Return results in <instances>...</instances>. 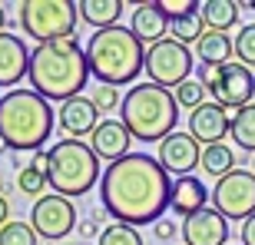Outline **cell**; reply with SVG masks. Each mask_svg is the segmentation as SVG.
<instances>
[{
    "mask_svg": "<svg viewBox=\"0 0 255 245\" xmlns=\"http://www.w3.org/2000/svg\"><path fill=\"white\" fill-rule=\"evenodd\" d=\"M232 43H236V57H239V63L252 70V66H255V23H249V27L239 30V37L232 40Z\"/></svg>",
    "mask_w": 255,
    "mask_h": 245,
    "instance_id": "30",
    "label": "cell"
},
{
    "mask_svg": "<svg viewBox=\"0 0 255 245\" xmlns=\"http://www.w3.org/2000/svg\"><path fill=\"white\" fill-rule=\"evenodd\" d=\"M17 186H20V192H27V196L40 199V196H43V189H47L50 182H47V172L33 169V166H23V169H20V176H17Z\"/></svg>",
    "mask_w": 255,
    "mask_h": 245,
    "instance_id": "29",
    "label": "cell"
},
{
    "mask_svg": "<svg viewBox=\"0 0 255 245\" xmlns=\"http://www.w3.org/2000/svg\"><path fill=\"white\" fill-rule=\"evenodd\" d=\"M10 222V199L7 196H0V229Z\"/></svg>",
    "mask_w": 255,
    "mask_h": 245,
    "instance_id": "36",
    "label": "cell"
},
{
    "mask_svg": "<svg viewBox=\"0 0 255 245\" xmlns=\"http://www.w3.org/2000/svg\"><path fill=\"white\" fill-rule=\"evenodd\" d=\"M199 17L206 20L209 30L226 33L229 27H236V23H239V3H236V0H206V3L199 7Z\"/></svg>",
    "mask_w": 255,
    "mask_h": 245,
    "instance_id": "22",
    "label": "cell"
},
{
    "mask_svg": "<svg viewBox=\"0 0 255 245\" xmlns=\"http://www.w3.org/2000/svg\"><path fill=\"white\" fill-rule=\"evenodd\" d=\"M96 245H142V236H139V229L126 226V222H110L100 232V242Z\"/></svg>",
    "mask_w": 255,
    "mask_h": 245,
    "instance_id": "27",
    "label": "cell"
},
{
    "mask_svg": "<svg viewBox=\"0 0 255 245\" xmlns=\"http://www.w3.org/2000/svg\"><path fill=\"white\" fill-rule=\"evenodd\" d=\"M0 152H10V146H7V142H3V139H0Z\"/></svg>",
    "mask_w": 255,
    "mask_h": 245,
    "instance_id": "41",
    "label": "cell"
},
{
    "mask_svg": "<svg viewBox=\"0 0 255 245\" xmlns=\"http://www.w3.org/2000/svg\"><path fill=\"white\" fill-rule=\"evenodd\" d=\"M206 20L199 17H186V20H169V33H172V40H179L182 47H189V43H199V40L206 37Z\"/></svg>",
    "mask_w": 255,
    "mask_h": 245,
    "instance_id": "26",
    "label": "cell"
},
{
    "mask_svg": "<svg viewBox=\"0 0 255 245\" xmlns=\"http://www.w3.org/2000/svg\"><path fill=\"white\" fill-rule=\"evenodd\" d=\"M156 3H159V10L169 20H186V17H196L199 13L196 0H156Z\"/></svg>",
    "mask_w": 255,
    "mask_h": 245,
    "instance_id": "31",
    "label": "cell"
},
{
    "mask_svg": "<svg viewBox=\"0 0 255 245\" xmlns=\"http://www.w3.org/2000/svg\"><path fill=\"white\" fill-rule=\"evenodd\" d=\"M199 80L206 83L209 100L222 110H242L255 96V73L242 63L226 66H199Z\"/></svg>",
    "mask_w": 255,
    "mask_h": 245,
    "instance_id": "8",
    "label": "cell"
},
{
    "mask_svg": "<svg viewBox=\"0 0 255 245\" xmlns=\"http://www.w3.org/2000/svg\"><path fill=\"white\" fill-rule=\"evenodd\" d=\"M172 236H179V229L172 226L169 219H159V222H156V239H159V242H169Z\"/></svg>",
    "mask_w": 255,
    "mask_h": 245,
    "instance_id": "33",
    "label": "cell"
},
{
    "mask_svg": "<svg viewBox=\"0 0 255 245\" xmlns=\"http://www.w3.org/2000/svg\"><path fill=\"white\" fill-rule=\"evenodd\" d=\"M252 172H255V156H252Z\"/></svg>",
    "mask_w": 255,
    "mask_h": 245,
    "instance_id": "43",
    "label": "cell"
},
{
    "mask_svg": "<svg viewBox=\"0 0 255 245\" xmlns=\"http://www.w3.org/2000/svg\"><path fill=\"white\" fill-rule=\"evenodd\" d=\"M239 236H242V245H255V216H249L239 229Z\"/></svg>",
    "mask_w": 255,
    "mask_h": 245,
    "instance_id": "34",
    "label": "cell"
},
{
    "mask_svg": "<svg viewBox=\"0 0 255 245\" xmlns=\"http://www.w3.org/2000/svg\"><path fill=\"white\" fill-rule=\"evenodd\" d=\"M149 80L162 90H176L179 83H186L192 73V50L182 47L179 40H159V43H152L146 47V66H142Z\"/></svg>",
    "mask_w": 255,
    "mask_h": 245,
    "instance_id": "9",
    "label": "cell"
},
{
    "mask_svg": "<svg viewBox=\"0 0 255 245\" xmlns=\"http://www.w3.org/2000/svg\"><path fill=\"white\" fill-rule=\"evenodd\" d=\"M199 166H202V172L206 176H212V179H222V176H229V172L236 169V152L229 149L226 142H216V146H206L202 149V159H199Z\"/></svg>",
    "mask_w": 255,
    "mask_h": 245,
    "instance_id": "23",
    "label": "cell"
},
{
    "mask_svg": "<svg viewBox=\"0 0 255 245\" xmlns=\"http://www.w3.org/2000/svg\"><path fill=\"white\" fill-rule=\"evenodd\" d=\"M239 7H249V10H255V0H246V3H239Z\"/></svg>",
    "mask_w": 255,
    "mask_h": 245,
    "instance_id": "40",
    "label": "cell"
},
{
    "mask_svg": "<svg viewBox=\"0 0 255 245\" xmlns=\"http://www.w3.org/2000/svg\"><path fill=\"white\" fill-rule=\"evenodd\" d=\"M57 116L33 90H7L0 96V139L10 152H40L47 146Z\"/></svg>",
    "mask_w": 255,
    "mask_h": 245,
    "instance_id": "3",
    "label": "cell"
},
{
    "mask_svg": "<svg viewBox=\"0 0 255 245\" xmlns=\"http://www.w3.org/2000/svg\"><path fill=\"white\" fill-rule=\"evenodd\" d=\"M93 106L100 110V113H110V110H116V106L123 103V96H120V90L116 86H106V83H96V90H93Z\"/></svg>",
    "mask_w": 255,
    "mask_h": 245,
    "instance_id": "32",
    "label": "cell"
},
{
    "mask_svg": "<svg viewBox=\"0 0 255 245\" xmlns=\"http://www.w3.org/2000/svg\"><path fill=\"white\" fill-rule=\"evenodd\" d=\"M212 209L222 219H239V222L255 216V172L232 169L229 176H222L212 189Z\"/></svg>",
    "mask_w": 255,
    "mask_h": 245,
    "instance_id": "10",
    "label": "cell"
},
{
    "mask_svg": "<svg viewBox=\"0 0 255 245\" xmlns=\"http://www.w3.org/2000/svg\"><path fill=\"white\" fill-rule=\"evenodd\" d=\"M76 10H80V20H86L90 27L110 30L123 17V0H80Z\"/></svg>",
    "mask_w": 255,
    "mask_h": 245,
    "instance_id": "20",
    "label": "cell"
},
{
    "mask_svg": "<svg viewBox=\"0 0 255 245\" xmlns=\"http://www.w3.org/2000/svg\"><path fill=\"white\" fill-rule=\"evenodd\" d=\"M179 236L186 239V245H229V219L206 206L182 222Z\"/></svg>",
    "mask_w": 255,
    "mask_h": 245,
    "instance_id": "14",
    "label": "cell"
},
{
    "mask_svg": "<svg viewBox=\"0 0 255 245\" xmlns=\"http://www.w3.org/2000/svg\"><path fill=\"white\" fill-rule=\"evenodd\" d=\"M232 53H236V43L226 37V33H216V30H206V37L196 43V57L202 66H226L232 63Z\"/></svg>",
    "mask_w": 255,
    "mask_h": 245,
    "instance_id": "21",
    "label": "cell"
},
{
    "mask_svg": "<svg viewBox=\"0 0 255 245\" xmlns=\"http://www.w3.org/2000/svg\"><path fill=\"white\" fill-rule=\"evenodd\" d=\"M0 245H37V232L30 229V222L10 219L7 226L0 229Z\"/></svg>",
    "mask_w": 255,
    "mask_h": 245,
    "instance_id": "28",
    "label": "cell"
},
{
    "mask_svg": "<svg viewBox=\"0 0 255 245\" xmlns=\"http://www.w3.org/2000/svg\"><path fill=\"white\" fill-rule=\"evenodd\" d=\"M100 126V110L93 106L90 96H73L60 106L57 113V129L63 132L66 139H80L83 136H93V129Z\"/></svg>",
    "mask_w": 255,
    "mask_h": 245,
    "instance_id": "13",
    "label": "cell"
},
{
    "mask_svg": "<svg viewBox=\"0 0 255 245\" xmlns=\"http://www.w3.org/2000/svg\"><path fill=\"white\" fill-rule=\"evenodd\" d=\"M229 132H232V139H236L239 149L255 152V103H249V106H242V110H236Z\"/></svg>",
    "mask_w": 255,
    "mask_h": 245,
    "instance_id": "24",
    "label": "cell"
},
{
    "mask_svg": "<svg viewBox=\"0 0 255 245\" xmlns=\"http://www.w3.org/2000/svg\"><path fill=\"white\" fill-rule=\"evenodd\" d=\"M206 202H209V192H206V186H202V179H196V176L172 179L169 209L176 212V216L189 219V216H196L199 209H206Z\"/></svg>",
    "mask_w": 255,
    "mask_h": 245,
    "instance_id": "19",
    "label": "cell"
},
{
    "mask_svg": "<svg viewBox=\"0 0 255 245\" xmlns=\"http://www.w3.org/2000/svg\"><path fill=\"white\" fill-rule=\"evenodd\" d=\"M172 96H176V103L179 106H186V110H199V106H206V100H209V90H206V83L199 80V76H189L186 83H179L176 90H172Z\"/></svg>",
    "mask_w": 255,
    "mask_h": 245,
    "instance_id": "25",
    "label": "cell"
},
{
    "mask_svg": "<svg viewBox=\"0 0 255 245\" xmlns=\"http://www.w3.org/2000/svg\"><path fill=\"white\" fill-rule=\"evenodd\" d=\"M172 182L156 156L149 152H129L123 159L110 162L100 176V202L113 216V222L126 226H156L169 206Z\"/></svg>",
    "mask_w": 255,
    "mask_h": 245,
    "instance_id": "1",
    "label": "cell"
},
{
    "mask_svg": "<svg viewBox=\"0 0 255 245\" xmlns=\"http://www.w3.org/2000/svg\"><path fill=\"white\" fill-rule=\"evenodd\" d=\"M86 66L90 76H96L106 86H123L132 83L146 66V47L132 37L129 27H110L96 30L86 43Z\"/></svg>",
    "mask_w": 255,
    "mask_h": 245,
    "instance_id": "4",
    "label": "cell"
},
{
    "mask_svg": "<svg viewBox=\"0 0 255 245\" xmlns=\"http://www.w3.org/2000/svg\"><path fill=\"white\" fill-rule=\"evenodd\" d=\"M156 152H159L156 162L166 169V176H176V179L192 176V169H196L199 159H202V146L192 139L189 132H179V129L172 132V136H166Z\"/></svg>",
    "mask_w": 255,
    "mask_h": 245,
    "instance_id": "12",
    "label": "cell"
},
{
    "mask_svg": "<svg viewBox=\"0 0 255 245\" xmlns=\"http://www.w3.org/2000/svg\"><path fill=\"white\" fill-rule=\"evenodd\" d=\"M132 37L139 40L142 47H152V43H159L166 40V30H169V17L159 10V3H139V7L132 10Z\"/></svg>",
    "mask_w": 255,
    "mask_h": 245,
    "instance_id": "18",
    "label": "cell"
},
{
    "mask_svg": "<svg viewBox=\"0 0 255 245\" xmlns=\"http://www.w3.org/2000/svg\"><path fill=\"white\" fill-rule=\"evenodd\" d=\"M0 33H7V10H3V3H0Z\"/></svg>",
    "mask_w": 255,
    "mask_h": 245,
    "instance_id": "38",
    "label": "cell"
},
{
    "mask_svg": "<svg viewBox=\"0 0 255 245\" xmlns=\"http://www.w3.org/2000/svg\"><path fill=\"white\" fill-rule=\"evenodd\" d=\"M100 159L90 149V142L80 139H60L47 149V182L63 199L86 196L100 182Z\"/></svg>",
    "mask_w": 255,
    "mask_h": 245,
    "instance_id": "6",
    "label": "cell"
},
{
    "mask_svg": "<svg viewBox=\"0 0 255 245\" xmlns=\"http://www.w3.org/2000/svg\"><path fill=\"white\" fill-rule=\"evenodd\" d=\"M30 66V50L17 33H0V90H13V86L27 76Z\"/></svg>",
    "mask_w": 255,
    "mask_h": 245,
    "instance_id": "16",
    "label": "cell"
},
{
    "mask_svg": "<svg viewBox=\"0 0 255 245\" xmlns=\"http://www.w3.org/2000/svg\"><path fill=\"white\" fill-rule=\"evenodd\" d=\"M53 245H86V242H53Z\"/></svg>",
    "mask_w": 255,
    "mask_h": 245,
    "instance_id": "42",
    "label": "cell"
},
{
    "mask_svg": "<svg viewBox=\"0 0 255 245\" xmlns=\"http://www.w3.org/2000/svg\"><path fill=\"white\" fill-rule=\"evenodd\" d=\"M27 80L33 86V93L43 100H73L83 96V86L90 80V66H86V47L76 37L66 40H50V43H37L30 53Z\"/></svg>",
    "mask_w": 255,
    "mask_h": 245,
    "instance_id": "2",
    "label": "cell"
},
{
    "mask_svg": "<svg viewBox=\"0 0 255 245\" xmlns=\"http://www.w3.org/2000/svg\"><path fill=\"white\" fill-rule=\"evenodd\" d=\"M30 229L47 242H60L76 229V206L70 199L50 192L30 206Z\"/></svg>",
    "mask_w": 255,
    "mask_h": 245,
    "instance_id": "11",
    "label": "cell"
},
{
    "mask_svg": "<svg viewBox=\"0 0 255 245\" xmlns=\"http://www.w3.org/2000/svg\"><path fill=\"white\" fill-rule=\"evenodd\" d=\"M3 192H7V179H3V176H0V196H3Z\"/></svg>",
    "mask_w": 255,
    "mask_h": 245,
    "instance_id": "39",
    "label": "cell"
},
{
    "mask_svg": "<svg viewBox=\"0 0 255 245\" xmlns=\"http://www.w3.org/2000/svg\"><path fill=\"white\" fill-rule=\"evenodd\" d=\"M80 10L73 0H23L20 3V27L37 43L76 37Z\"/></svg>",
    "mask_w": 255,
    "mask_h": 245,
    "instance_id": "7",
    "label": "cell"
},
{
    "mask_svg": "<svg viewBox=\"0 0 255 245\" xmlns=\"http://www.w3.org/2000/svg\"><path fill=\"white\" fill-rule=\"evenodd\" d=\"M30 166H33V169H40V172H47V152H33Z\"/></svg>",
    "mask_w": 255,
    "mask_h": 245,
    "instance_id": "37",
    "label": "cell"
},
{
    "mask_svg": "<svg viewBox=\"0 0 255 245\" xmlns=\"http://www.w3.org/2000/svg\"><path fill=\"white\" fill-rule=\"evenodd\" d=\"M189 136L202 146H216V142H222L226 139V132H229V126H232V120H229V113L222 110V106H216V103H206V106H199V110H192L189 113Z\"/></svg>",
    "mask_w": 255,
    "mask_h": 245,
    "instance_id": "15",
    "label": "cell"
},
{
    "mask_svg": "<svg viewBox=\"0 0 255 245\" xmlns=\"http://www.w3.org/2000/svg\"><path fill=\"white\" fill-rule=\"evenodd\" d=\"M80 232H83V236H96V239H100V232H103V229H100V216H90L86 222H80Z\"/></svg>",
    "mask_w": 255,
    "mask_h": 245,
    "instance_id": "35",
    "label": "cell"
},
{
    "mask_svg": "<svg viewBox=\"0 0 255 245\" xmlns=\"http://www.w3.org/2000/svg\"><path fill=\"white\" fill-rule=\"evenodd\" d=\"M120 122L139 142H162L176 132L179 122V103L172 90H162L156 83H136L120 103Z\"/></svg>",
    "mask_w": 255,
    "mask_h": 245,
    "instance_id": "5",
    "label": "cell"
},
{
    "mask_svg": "<svg viewBox=\"0 0 255 245\" xmlns=\"http://www.w3.org/2000/svg\"><path fill=\"white\" fill-rule=\"evenodd\" d=\"M129 129H126L120 120H103L100 126L93 129V136H90V149L96 152V159H106V162H116L123 159V156H129Z\"/></svg>",
    "mask_w": 255,
    "mask_h": 245,
    "instance_id": "17",
    "label": "cell"
}]
</instances>
